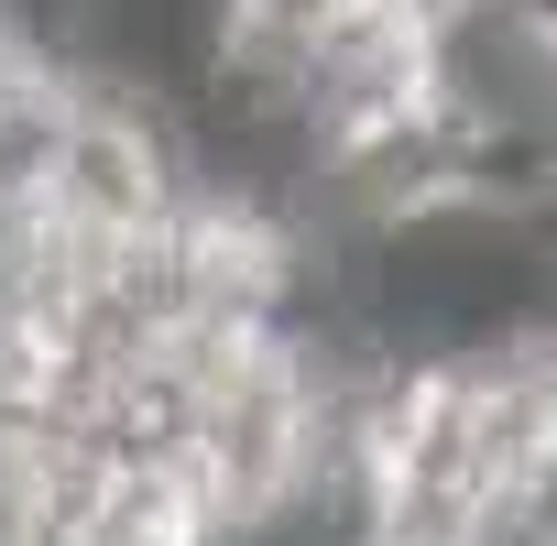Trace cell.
Instances as JSON below:
<instances>
[{
	"label": "cell",
	"mask_w": 557,
	"mask_h": 546,
	"mask_svg": "<svg viewBox=\"0 0 557 546\" xmlns=\"http://www.w3.org/2000/svg\"><path fill=\"white\" fill-rule=\"evenodd\" d=\"M175 208H186V142H175V110L121 99V88H66V121H55V164H45L34 219H45L66 251L99 262V251L153 240Z\"/></svg>",
	"instance_id": "1"
},
{
	"label": "cell",
	"mask_w": 557,
	"mask_h": 546,
	"mask_svg": "<svg viewBox=\"0 0 557 546\" xmlns=\"http://www.w3.org/2000/svg\"><path fill=\"white\" fill-rule=\"evenodd\" d=\"M426 99H437V34L405 12V0H339L318 23V45L296 55V110H307L318 153L361 142V132L426 110Z\"/></svg>",
	"instance_id": "2"
}]
</instances>
